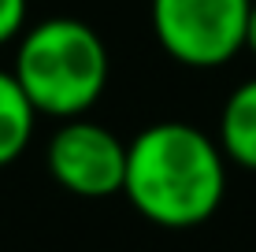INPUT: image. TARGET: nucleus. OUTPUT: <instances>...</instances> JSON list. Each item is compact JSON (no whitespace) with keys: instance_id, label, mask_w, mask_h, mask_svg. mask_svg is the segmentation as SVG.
I'll use <instances>...</instances> for the list:
<instances>
[{"instance_id":"obj_1","label":"nucleus","mask_w":256,"mask_h":252,"mask_svg":"<svg viewBox=\"0 0 256 252\" xmlns=\"http://www.w3.org/2000/svg\"><path fill=\"white\" fill-rule=\"evenodd\" d=\"M226 152L193 123L164 119L126 141L122 197L164 230H193L219 212L226 197Z\"/></svg>"},{"instance_id":"obj_2","label":"nucleus","mask_w":256,"mask_h":252,"mask_svg":"<svg viewBox=\"0 0 256 252\" xmlns=\"http://www.w3.org/2000/svg\"><path fill=\"white\" fill-rule=\"evenodd\" d=\"M12 74L19 78L38 115L78 119L108 85V45L90 22L56 15L19 37Z\"/></svg>"},{"instance_id":"obj_3","label":"nucleus","mask_w":256,"mask_h":252,"mask_svg":"<svg viewBox=\"0 0 256 252\" xmlns=\"http://www.w3.org/2000/svg\"><path fill=\"white\" fill-rule=\"evenodd\" d=\"M252 0H152L148 19L160 48L193 71L230 63L245 48Z\"/></svg>"},{"instance_id":"obj_4","label":"nucleus","mask_w":256,"mask_h":252,"mask_svg":"<svg viewBox=\"0 0 256 252\" xmlns=\"http://www.w3.org/2000/svg\"><path fill=\"white\" fill-rule=\"evenodd\" d=\"M45 167L52 182L82 201H104L122 193L126 178V141L116 137L104 123L78 115L64 119L48 137Z\"/></svg>"},{"instance_id":"obj_5","label":"nucleus","mask_w":256,"mask_h":252,"mask_svg":"<svg viewBox=\"0 0 256 252\" xmlns=\"http://www.w3.org/2000/svg\"><path fill=\"white\" fill-rule=\"evenodd\" d=\"M219 149L245 171H256V78L242 82L219 111Z\"/></svg>"},{"instance_id":"obj_6","label":"nucleus","mask_w":256,"mask_h":252,"mask_svg":"<svg viewBox=\"0 0 256 252\" xmlns=\"http://www.w3.org/2000/svg\"><path fill=\"white\" fill-rule=\"evenodd\" d=\"M38 108L30 104L26 89L12 71H0V167L15 163L34 141L38 130Z\"/></svg>"},{"instance_id":"obj_7","label":"nucleus","mask_w":256,"mask_h":252,"mask_svg":"<svg viewBox=\"0 0 256 252\" xmlns=\"http://www.w3.org/2000/svg\"><path fill=\"white\" fill-rule=\"evenodd\" d=\"M30 0H0V45H12L26 33Z\"/></svg>"},{"instance_id":"obj_8","label":"nucleus","mask_w":256,"mask_h":252,"mask_svg":"<svg viewBox=\"0 0 256 252\" xmlns=\"http://www.w3.org/2000/svg\"><path fill=\"white\" fill-rule=\"evenodd\" d=\"M245 48L256 56V0H252V11H249V30H245Z\"/></svg>"}]
</instances>
